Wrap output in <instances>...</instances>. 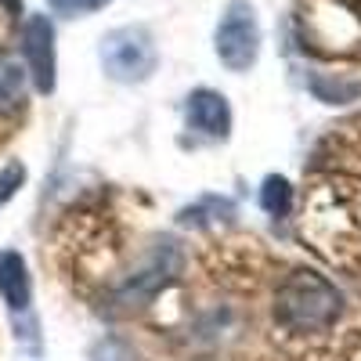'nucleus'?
Returning a JSON list of instances; mask_svg holds the SVG:
<instances>
[{"label": "nucleus", "mask_w": 361, "mask_h": 361, "mask_svg": "<svg viewBox=\"0 0 361 361\" xmlns=\"http://www.w3.org/2000/svg\"><path fill=\"white\" fill-rule=\"evenodd\" d=\"M214 51L221 66L231 73H246L260 58V18L250 0H231L221 11L217 33H214Z\"/></svg>", "instance_id": "7ed1b4c3"}, {"label": "nucleus", "mask_w": 361, "mask_h": 361, "mask_svg": "<svg viewBox=\"0 0 361 361\" xmlns=\"http://www.w3.org/2000/svg\"><path fill=\"white\" fill-rule=\"evenodd\" d=\"M343 314V296L314 271H293L275 293V318L293 333H325Z\"/></svg>", "instance_id": "f257e3e1"}, {"label": "nucleus", "mask_w": 361, "mask_h": 361, "mask_svg": "<svg viewBox=\"0 0 361 361\" xmlns=\"http://www.w3.org/2000/svg\"><path fill=\"white\" fill-rule=\"evenodd\" d=\"M185 112H188V127L206 137L224 141L231 134V109H228V98L217 94V90H195V94H188Z\"/></svg>", "instance_id": "423d86ee"}, {"label": "nucleus", "mask_w": 361, "mask_h": 361, "mask_svg": "<svg viewBox=\"0 0 361 361\" xmlns=\"http://www.w3.org/2000/svg\"><path fill=\"white\" fill-rule=\"evenodd\" d=\"M289 202H293V188L286 177H267L264 188H260V206L267 209L271 217H286L289 214Z\"/></svg>", "instance_id": "1a4fd4ad"}, {"label": "nucleus", "mask_w": 361, "mask_h": 361, "mask_svg": "<svg viewBox=\"0 0 361 361\" xmlns=\"http://www.w3.org/2000/svg\"><path fill=\"white\" fill-rule=\"evenodd\" d=\"M4 4H11V11H18V0H4Z\"/></svg>", "instance_id": "f8f14e48"}, {"label": "nucleus", "mask_w": 361, "mask_h": 361, "mask_svg": "<svg viewBox=\"0 0 361 361\" xmlns=\"http://www.w3.org/2000/svg\"><path fill=\"white\" fill-rule=\"evenodd\" d=\"M0 296L11 307V314H25L33 304V282H29V267L22 260V253L8 250L0 253Z\"/></svg>", "instance_id": "0eeeda50"}, {"label": "nucleus", "mask_w": 361, "mask_h": 361, "mask_svg": "<svg viewBox=\"0 0 361 361\" xmlns=\"http://www.w3.org/2000/svg\"><path fill=\"white\" fill-rule=\"evenodd\" d=\"M25 80L29 69L11 51H0V112H15L25 102Z\"/></svg>", "instance_id": "6e6552de"}, {"label": "nucleus", "mask_w": 361, "mask_h": 361, "mask_svg": "<svg viewBox=\"0 0 361 361\" xmlns=\"http://www.w3.org/2000/svg\"><path fill=\"white\" fill-rule=\"evenodd\" d=\"M22 54H25V69L33 76L40 94L54 90V25L44 15H29L22 22Z\"/></svg>", "instance_id": "20e7f679"}, {"label": "nucleus", "mask_w": 361, "mask_h": 361, "mask_svg": "<svg viewBox=\"0 0 361 361\" xmlns=\"http://www.w3.org/2000/svg\"><path fill=\"white\" fill-rule=\"evenodd\" d=\"M47 4H51V11H58V15H69V18H76V15L102 11L105 4H112V0H47Z\"/></svg>", "instance_id": "9b49d317"}, {"label": "nucleus", "mask_w": 361, "mask_h": 361, "mask_svg": "<svg viewBox=\"0 0 361 361\" xmlns=\"http://www.w3.org/2000/svg\"><path fill=\"white\" fill-rule=\"evenodd\" d=\"M102 69L116 83H145L159 69V47L148 25H119L102 37Z\"/></svg>", "instance_id": "f03ea898"}, {"label": "nucleus", "mask_w": 361, "mask_h": 361, "mask_svg": "<svg viewBox=\"0 0 361 361\" xmlns=\"http://www.w3.org/2000/svg\"><path fill=\"white\" fill-rule=\"evenodd\" d=\"M180 271V253L173 250V243H163V250L156 253V260L148 264L141 275H134L123 289L116 293V300L123 307H141L148 296H156L166 282H173V275Z\"/></svg>", "instance_id": "39448f33"}, {"label": "nucleus", "mask_w": 361, "mask_h": 361, "mask_svg": "<svg viewBox=\"0 0 361 361\" xmlns=\"http://www.w3.org/2000/svg\"><path fill=\"white\" fill-rule=\"evenodd\" d=\"M22 185H25V166L22 163H8L4 170H0V206L11 202Z\"/></svg>", "instance_id": "9d476101"}]
</instances>
